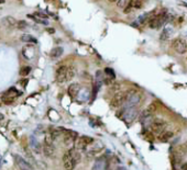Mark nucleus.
<instances>
[{
  "instance_id": "4c0bfd02",
  "label": "nucleus",
  "mask_w": 187,
  "mask_h": 170,
  "mask_svg": "<svg viewBox=\"0 0 187 170\" xmlns=\"http://www.w3.org/2000/svg\"><path fill=\"white\" fill-rule=\"evenodd\" d=\"M109 1H110V2H117L118 0H109Z\"/></svg>"
},
{
  "instance_id": "c9c22d12",
  "label": "nucleus",
  "mask_w": 187,
  "mask_h": 170,
  "mask_svg": "<svg viewBox=\"0 0 187 170\" xmlns=\"http://www.w3.org/2000/svg\"><path fill=\"white\" fill-rule=\"evenodd\" d=\"M27 82H28L27 79H24V80H23V81H21V83H22V85H23V87H25V85H27Z\"/></svg>"
},
{
  "instance_id": "2eb2a0df",
  "label": "nucleus",
  "mask_w": 187,
  "mask_h": 170,
  "mask_svg": "<svg viewBox=\"0 0 187 170\" xmlns=\"http://www.w3.org/2000/svg\"><path fill=\"white\" fill-rule=\"evenodd\" d=\"M1 23H3V27L8 28V29H12V28L17 27L16 19H14L13 17H10V16H7V17H5V18H3Z\"/></svg>"
},
{
  "instance_id": "6e6552de",
  "label": "nucleus",
  "mask_w": 187,
  "mask_h": 170,
  "mask_svg": "<svg viewBox=\"0 0 187 170\" xmlns=\"http://www.w3.org/2000/svg\"><path fill=\"white\" fill-rule=\"evenodd\" d=\"M165 126H166V122H165L164 120H161V119H154L150 128H151V130H152V132H153V133H155V134L161 135L163 132H164Z\"/></svg>"
},
{
  "instance_id": "72a5a7b5",
  "label": "nucleus",
  "mask_w": 187,
  "mask_h": 170,
  "mask_svg": "<svg viewBox=\"0 0 187 170\" xmlns=\"http://www.w3.org/2000/svg\"><path fill=\"white\" fill-rule=\"evenodd\" d=\"M178 5H179V6H183V7H186V8H187V3H186V2H184V1H179V2H178Z\"/></svg>"
},
{
  "instance_id": "f8f14e48",
  "label": "nucleus",
  "mask_w": 187,
  "mask_h": 170,
  "mask_svg": "<svg viewBox=\"0 0 187 170\" xmlns=\"http://www.w3.org/2000/svg\"><path fill=\"white\" fill-rule=\"evenodd\" d=\"M107 168H108V159L106 156L98 157L92 166V170H107Z\"/></svg>"
},
{
  "instance_id": "bb28decb",
  "label": "nucleus",
  "mask_w": 187,
  "mask_h": 170,
  "mask_svg": "<svg viewBox=\"0 0 187 170\" xmlns=\"http://www.w3.org/2000/svg\"><path fill=\"white\" fill-rule=\"evenodd\" d=\"M28 17H29V18H31L33 21H35V22L41 23V24H45V25H48V24H49L48 20H42V19L35 18V17H34V16H32V14H28Z\"/></svg>"
},
{
  "instance_id": "a211bd4d",
  "label": "nucleus",
  "mask_w": 187,
  "mask_h": 170,
  "mask_svg": "<svg viewBox=\"0 0 187 170\" xmlns=\"http://www.w3.org/2000/svg\"><path fill=\"white\" fill-rule=\"evenodd\" d=\"M30 147H31L35 152H38V154H40L41 149H42V147H41V145H40V143H39V141L34 136L30 137Z\"/></svg>"
},
{
  "instance_id": "f257e3e1",
  "label": "nucleus",
  "mask_w": 187,
  "mask_h": 170,
  "mask_svg": "<svg viewBox=\"0 0 187 170\" xmlns=\"http://www.w3.org/2000/svg\"><path fill=\"white\" fill-rule=\"evenodd\" d=\"M140 101H141V94L135 90H130L126 93V100L123 103V109L128 108H138Z\"/></svg>"
},
{
  "instance_id": "20e7f679",
  "label": "nucleus",
  "mask_w": 187,
  "mask_h": 170,
  "mask_svg": "<svg viewBox=\"0 0 187 170\" xmlns=\"http://www.w3.org/2000/svg\"><path fill=\"white\" fill-rule=\"evenodd\" d=\"M138 115H139V110H138V108H128V109L122 110V119L128 124H130L131 122L134 121Z\"/></svg>"
},
{
  "instance_id": "4be33fe9",
  "label": "nucleus",
  "mask_w": 187,
  "mask_h": 170,
  "mask_svg": "<svg viewBox=\"0 0 187 170\" xmlns=\"http://www.w3.org/2000/svg\"><path fill=\"white\" fill-rule=\"evenodd\" d=\"M174 134L173 132H169V131H164L162 134L160 135V138L162 142H169L171 138H173Z\"/></svg>"
},
{
  "instance_id": "39448f33",
  "label": "nucleus",
  "mask_w": 187,
  "mask_h": 170,
  "mask_svg": "<svg viewBox=\"0 0 187 170\" xmlns=\"http://www.w3.org/2000/svg\"><path fill=\"white\" fill-rule=\"evenodd\" d=\"M78 134L77 132L72 130H64L63 132V139H64V144H65L67 147L72 148L75 145V142H76Z\"/></svg>"
},
{
  "instance_id": "9b49d317",
  "label": "nucleus",
  "mask_w": 187,
  "mask_h": 170,
  "mask_svg": "<svg viewBox=\"0 0 187 170\" xmlns=\"http://www.w3.org/2000/svg\"><path fill=\"white\" fill-rule=\"evenodd\" d=\"M14 161H16L17 166H18L21 170H34L33 166L28 160H25L24 158L19 156V155H14Z\"/></svg>"
},
{
  "instance_id": "cd10ccee",
  "label": "nucleus",
  "mask_w": 187,
  "mask_h": 170,
  "mask_svg": "<svg viewBox=\"0 0 187 170\" xmlns=\"http://www.w3.org/2000/svg\"><path fill=\"white\" fill-rule=\"evenodd\" d=\"M169 35H171V30H169V28H166V29H164V31L162 32V34H161V40H167V38H169Z\"/></svg>"
},
{
  "instance_id": "412c9836",
  "label": "nucleus",
  "mask_w": 187,
  "mask_h": 170,
  "mask_svg": "<svg viewBox=\"0 0 187 170\" xmlns=\"http://www.w3.org/2000/svg\"><path fill=\"white\" fill-rule=\"evenodd\" d=\"M21 41L24 43H32V44H36V43H38L36 38H34L33 36L30 35V34H23V35L21 36Z\"/></svg>"
},
{
  "instance_id": "58836bf2",
  "label": "nucleus",
  "mask_w": 187,
  "mask_h": 170,
  "mask_svg": "<svg viewBox=\"0 0 187 170\" xmlns=\"http://www.w3.org/2000/svg\"><path fill=\"white\" fill-rule=\"evenodd\" d=\"M117 170H124V168H122V167H120V168H118Z\"/></svg>"
},
{
  "instance_id": "a878e982",
  "label": "nucleus",
  "mask_w": 187,
  "mask_h": 170,
  "mask_svg": "<svg viewBox=\"0 0 187 170\" xmlns=\"http://www.w3.org/2000/svg\"><path fill=\"white\" fill-rule=\"evenodd\" d=\"M31 72V67L30 66H23L20 69V75L21 76H28Z\"/></svg>"
},
{
  "instance_id": "6ab92c4d",
  "label": "nucleus",
  "mask_w": 187,
  "mask_h": 170,
  "mask_svg": "<svg viewBox=\"0 0 187 170\" xmlns=\"http://www.w3.org/2000/svg\"><path fill=\"white\" fill-rule=\"evenodd\" d=\"M79 90H81V86L77 82H74L68 87V94H70L72 98H75V97L78 94Z\"/></svg>"
},
{
  "instance_id": "e433bc0d",
  "label": "nucleus",
  "mask_w": 187,
  "mask_h": 170,
  "mask_svg": "<svg viewBox=\"0 0 187 170\" xmlns=\"http://www.w3.org/2000/svg\"><path fill=\"white\" fill-rule=\"evenodd\" d=\"M3 3H5V0H0V5H3Z\"/></svg>"
},
{
  "instance_id": "f3484780",
  "label": "nucleus",
  "mask_w": 187,
  "mask_h": 170,
  "mask_svg": "<svg viewBox=\"0 0 187 170\" xmlns=\"http://www.w3.org/2000/svg\"><path fill=\"white\" fill-rule=\"evenodd\" d=\"M145 0H130L128 1V7H130L131 9H141L144 6Z\"/></svg>"
},
{
  "instance_id": "c756f323",
  "label": "nucleus",
  "mask_w": 187,
  "mask_h": 170,
  "mask_svg": "<svg viewBox=\"0 0 187 170\" xmlns=\"http://www.w3.org/2000/svg\"><path fill=\"white\" fill-rule=\"evenodd\" d=\"M101 149H102V144L99 143V142H98V143H96L95 145L90 147V150H91V152H98L99 150H101Z\"/></svg>"
},
{
  "instance_id": "7c9ffc66",
  "label": "nucleus",
  "mask_w": 187,
  "mask_h": 170,
  "mask_svg": "<svg viewBox=\"0 0 187 170\" xmlns=\"http://www.w3.org/2000/svg\"><path fill=\"white\" fill-rule=\"evenodd\" d=\"M32 16H34L35 18L42 19V20H48V16H46L45 13H43V12H40V11L35 12V13H33Z\"/></svg>"
},
{
  "instance_id": "5701e85b",
  "label": "nucleus",
  "mask_w": 187,
  "mask_h": 170,
  "mask_svg": "<svg viewBox=\"0 0 187 170\" xmlns=\"http://www.w3.org/2000/svg\"><path fill=\"white\" fill-rule=\"evenodd\" d=\"M75 68L74 67H67V72H66V81H70L75 77Z\"/></svg>"
},
{
  "instance_id": "2f4dec72",
  "label": "nucleus",
  "mask_w": 187,
  "mask_h": 170,
  "mask_svg": "<svg viewBox=\"0 0 187 170\" xmlns=\"http://www.w3.org/2000/svg\"><path fill=\"white\" fill-rule=\"evenodd\" d=\"M120 89V85L119 83H112V85L110 86V90L111 91H113L115 93H117L118 90Z\"/></svg>"
},
{
  "instance_id": "a19ab883",
  "label": "nucleus",
  "mask_w": 187,
  "mask_h": 170,
  "mask_svg": "<svg viewBox=\"0 0 187 170\" xmlns=\"http://www.w3.org/2000/svg\"><path fill=\"white\" fill-rule=\"evenodd\" d=\"M0 105H1V101H0Z\"/></svg>"
},
{
  "instance_id": "423d86ee",
  "label": "nucleus",
  "mask_w": 187,
  "mask_h": 170,
  "mask_svg": "<svg viewBox=\"0 0 187 170\" xmlns=\"http://www.w3.org/2000/svg\"><path fill=\"white\" fill-rule=\"evenodd\" d=\"M95 142V139L92 138L90 136H81V137H77L76 142H75V148L77 150H85L88 146H90L92 143Z\"/></svg>"
},
{
  "instance_id": "f03ea898",
  "label": "nucleus",
  "mask_w": 187,
  "mask_h": 170,
  "mask_svg": "<svg viewBox=\"0 0 187 170\" xmlns=\"http://www.w3.org/2000/svg\"><path fill=\"white\" fill-rule=\"evenodd\" d=\"M154 111H155V107H154V104H151L148 109H145L144 111L141 113L140 120H141V124L143 125V128H148L151 126L152 122H153V120H154V118H153Z\"/></svg>"
},
{
  "instance_id": "ddd939ff",
  "label": "nucleus",
  "mask_w": 187,
  "mask_h": 170,
  "mask_svg": "<svg viewBox=\"0 0 187 170\" xmlns=\"http://www.w3.org/2000/svg\"><path fill=\"white\" fill-rule=\"evenodd\" d=\"M66 72H67V67L66 66H61L56 69L55 72V79L59 83L66 82Z\"/></svg>"
},
{
  "instance_id": "1a4fd4ad",
  "label": "nucleus",
  "mask_w": 187,
  "mask_h": 170,
  "mask_svg": "<svg viewBox=\"0 0 187 170\" xmlns=\"http://www.w3.org/2000/svg\"><path fill=\"white\" fill-rule=\"evenodd\" d=\"M63 165L66 170H73L77 165L76 160H75L74 157L70 155V152H68V150L64 154V156H63Z\"/></svg>"
},
{
  "instance_id": "c85d7f7f",
  "label": "nucleus",
  "mask_w": 187,
  "mask_h": 170,
  "mask_svg": "<svg viewBox=\"0 0 187 170\" xmlns=\"http://www.w3.org/2000/svg\"><path fill=\"white\" fill-rule=\"evenodd\" d=\"M17 28H18L19 30H24L28 28V22L24 20H20L19 22H17Z\"/></svg>"
},
{
  "instance_id": "393cba45",
  "label": "nucleus",
  "mask_w": 187,
  "mask_h": 170,
  "mask_svg": "<svg viewBox=\"0 0 187 170\" xmlns=\"http://www.w3.org/2000/svg\"><path fill=\"white\" fill-rule=\"evenodd\" d=\"M105 74H106V77H108V78L112 79V80L116 78V74H115V72H113L112 68L107 67L106 69H105Z\"/></svg>"
},
{
  "instance_id": "dca6fc26",
  "label": "nucleus",
  "mask_w": 187,
  "mask_h": 170,
  "mask_svg": "<svg viewBox=\"0 0 187 170\" xmlns=\"http://www.w3.org/2000/svg\"><path fill=\"white\" fill-rule=\"evenodd\" d=\"M77 100L81 101V102H86V101L89 99V90L86 89V88H81L78 94H77Z\"/></svg>"
},
{
  "instance_id": "473e14b6",
  "label": "nucleus",
  "mask_w": 187,
  "mask_h": 170,
  "mask_svg": "<svg viewBox=\"0 0 187 170\" xmlns=\"http://www.w3.org/2000/svg\"><path fill=\"white\" fill-rule=\"evenodd\" d=\"M128 5V0H118V7L124 8Z\"/></svg>"
},
{
  "instance_id": "0eeeda50",
  "label": "nucleus",
  "mask_w": 187,
  "mask_h": 170,
  "mask_svg": "<svg viewBox=\"0 0 187 170\" xmlns=\"http://www.w3.org/2000/svg\"><path fill=\"white\" fill-rule=\"evenodd\" d=\"M172 46L178 54H185L187 52V42L182 38H177L173 41Z\"/></svg>"
},
{
  "instance_id": "aec40b11",
  "label": "nucleus",
  "mask_w": 187,
  "mask_h": 170,
  "mask_svg": "<svg viewBox=\"0 0 187 170\" xmlns=\"http://www.w3.org/2000/svg\"><path fill=\"white\" fill-rule=\"evenodd\" d=\"M63 52H64L63 47L56 46V47H54V48H53L52 51H51L50 56L52 57V58H59V57H61V56H62Z\"/></svg>"
},
{
  "instance_id": "b1692460",
  "label": "nucleus",
  "mask_w": 187,
  "mask_h": 170,
  "mask_svg": "<svg viewBox=\"0 0 187 170\" xmlns=\"http://www.w3.org/2000/svg\"><path fill=\"white\" fill-rule=\"evenodd\" d=\"M24 152H25V155H27V157H28V161H29L30 163H36V160H35V158H34V156H33V154L31 152V150H30V148L29 147H25L24 148Z\"/></svg>"
},
{
  "instance_id": "7ed1b4c3",
  "label": "nucleus",
  "mask_w": 187,
  "mask_h": 170,
  "mask_svg": "<svg viewBox=\"0 0 187 170\" xmlns=\"http://www.w3.org/2000/svg\"><path fill=\"white\" fill-rule=\"evenodd\" d=\"M169 16H166V11H163L158 14L153 16L151 19L149 20V25L151 29H160L163 24L167 21Z\"/></svg>"
},
{
  "instance_id": "f704fd0d",
  "label": "nucleus",
  "mask_w": 187,
  "mask_h": 170,
  "mask_svg": "<svg viewBox=\"0 0 187 170\" xmlns=\"http://www.w3.org/2000/svg\"><path fill=\"white\" fill-rule=\"evenodd\" d=\"M180 170H187V163H183Z\"/></svg>"
},
{
  "instance_id": "ea45409f",
  "label": "nucleus",
  "mask_w": 187,
  "mask_h": 170,
  "mask_svg": "<svg viewBox=\"0 0 187 170\" xmlns=\"http://www.w3.org/2000/svg\"><path fill=\"white\" fill-rule=\"evenodd\" d=\"M3 114H0V120H3Z\"/></svg>"
},
{
  "instance_id": "4468645a",
  "label": "nucleus",
  "mask_w": 187,
  "mask_h": 170,
  "mask_svg": "<svg viewBox=\"0 0 187 170\" xmlns=\"http://www.w3.org/2000/svg\"><path fill=\"white\" fill-rule=\"evenodd\" d=\"M43 154H44L45 157H48V158H53L55 155V148L54 145H50V144H43Z\"/></svg>"
},
{
  "instance_id": "9d476101",
  "label": "nucleus",
  "mask_w": 187,
  "mask_h": 170,
  "mask_svg": "<svg viewBox=\"0 0 187 170\" xmlns=\"http://www.w3.org/2000/svg\"><path fill=\"white\" fill-rule=\"evenodd\" d=\"M124 100H126V93H123V92H117L111 98L110 105L112 108H119L121 105H123Z\"/></svg>"
}]
</instances>
